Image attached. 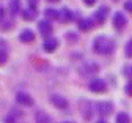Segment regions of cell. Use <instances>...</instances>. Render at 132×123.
<instances>
[{
    "label": "cell",
    "mask_w": 132,
    "mask_h": 123,
    "mask_svg": "<svg viewBox=\"0 0 132 123\" xmlns=\"http://www.w3.org/2000/svg\"><path fill=\"white\" fill-rule=\"evenodd\" d=\"M115 43L113 38L110 37H105V35H97V37L93 40V50L99 55H109L115 50Z\"/></svg>",
    "instance_id": "1"
},
{
    "label": "cell",
    "mask_w": 132,
    "mask_h": 123,
    "mask_svg": "<svg viewBox=\"0 0 132 123\" xmlns=\"http://www.w3.org/2000/svg\"><path fill=\"white\" fill-rule=\"evenodd\" d=\"M99 73V65L94 62H85L79 68V74L82 77H90V76H96Z\"/></svg>",
    "instance_id": "2"
},
{
    "label": "cell",
    "mask_w": 132,
    "mask_h": 123,
    "mask_svg": "<svg viewBox=\"0 0 132 123\" xmlns=\"http://www.w3.org/2000/svg\"><path fill=\"white\" fill-rule=\"evenodd\" d=\"M49 101H51V104H52V106H55L57 109H61V111L68 109V106H69L68 99H66L63 95H57V93H54V95H51V96H49Z\"/></svg>",
    "instance_id": "3"
},
{
    "label": "cell",
    "mask_w": 132,
    "mask_h": 123,
    "mask_svg": "<svg viewBox=\"0 0 132 123\" xmlns=\"http://www.w3.org/2000/svg\"><path fill=\"white\" fill-rule=\"evenodd\" d=\"M88 89L93 93H104L107 90V84L104 79H91L88 84Z\"/></svg>",
    "instance_id": "4"
},
{
    "label": "cell",
    "mask_w": 132,
    "mask_h": 123,
    "mask_svg": "<svg viewBox=\"0 0 132 123\" xmlns=\"http://www.w3.org/2000/svg\"><path fill=\"white\" fill-rule=\"evenodd\" d=\"M38 30H39V35L43 38H49L52 35V24L49 22L47 19H43V21H39L38 22Z\"/></svg>",
    "instance_id": "5"
},
{
    "label": "cell",
    "mask_w": 132,
    "mask_h": 123,
    "mask_svg": "<svg viewBox=\"0 0 132 123\" xmlns=\"http://www.w3.org/2000/svg\"><path fill=\"white\" fill-rule=\"evenodd\" d=\"M96 107H97V114L101 115V117H107V115H110L112 111H113V104L109 103V101H99V103L96 104Z\"/></svg>",
    "instance_id": "6"
},
{
    "label": "cell",
    "mask_w": 132,
    "mask_h": 123,
    "mask_svg": "<svg viewBox=\"0 0 132 123\" xmlns=\"http://www.w3.org/2000/svg\"><path fill=\"white\" fill-rule=\"evenodd\" d=\"M57 47H58V40H57L55 37H49V38H46L44 43H43V50L47 52V54H52V52H55Z\"/></svg>",
    "instance_id": "7"
},
{
    "label": "cell",
    "mask_w": 132,
    "mask_h": 123,
    "mask_svg": "<svg viewBox=\"0 0 132 123\" xmlns=\"http://www.w3.org/2000/svg\"><path fill=\"white\" fill-rule=\"evenodd\" d=\"M16 101H18L21 106H28V107L33 106V103H35L33 98L28 93H25V92H18V93H16Z\"/></svg>",
    "instance_id": "8"
},
{
    "label": "cell",
    "mask_w": 132,
    "mask_h": 123,
    "mask_svg": "<svg viewBox=\"0 0 132 123\" xmlns=\"http://www.w3.org/2000/svg\"><path fill=\"white\" fill-rule=\"evenodd\" d=\"M109 11H110V8L105 6V5L101 6L99 10H96V13H94V21L97 24H104L105 19H107V16H109Z\"/></svg>",
    "instance_id": "9"
},
{
    "label": "cell",
    "mask_w": 132,
    "mask_h": 123,
    "mask_svg": "<svg viewBox=\"0 0 132 123\" xmlns=\"http://www.w3.org/2000/svg\"><path fill=\"white\" fill-rule=\"evenodd\" d=\"M19 41L21 43H33L35 41V32L31 28H24L21 33H19Z\"/></svg>",
    "instance_id": "10"
},
{
    "label": "cell",
    "mask_w": 132,
    "mask_h": 123,
    "mask_svg": "<svg viewBox=\"0 0 132 123\" xmlns=\"http://www.w3.org/2000/svg\"><path fill=\"white\" fill-rule=\"evenodd\" d=\"M126 22H127V19H126V16L123 14V13H115L113 14V27L117 28V30H121L124 25H126Z\"/></svg>",
    "instance_id": "11"
},
{
    "label": "cell",
    "mask_w": 132,
    "mask_h": 123,
    "mask_svg": "<svg viewBox=\"0 0 132 123\" xmlns=\"http://www.w3.org/2000/svg\"><path fill=\"white\" fill-rule=\"evenodd\" d=\"M76 19V14L69 10V8H61L60 10V21H63V22H71V21H74Z\"/></svg>",
    "instance_id": "12"
},
{
    "label": "cell",
    "mask_w": 132,
    "mask_h": 123,
    "mask_svg": "<svg viewBox=\"0 0 132 123\" xmlns=\"http://www.w3.org/2000/svg\"><path fill=\"white\" fill-rule=\"evenodd\" d=\"M35 123H52V117L44 111H38L35 114Z\"/></svg>",
    "instance_id": "13"
},
{
    "label": "cell",
    "mask_w": 132,
    "mask_h": 123,
    "mask_svg": "<svg viewBox=\"0 0 132 123\" xmlns=\"http://www.w3.org/2000/svg\"><path fill=\"white\" fill-rule=\"evenodd\" d=\"M93 21L91 19H79L77 21V28L80 30V32H90L91 28H93Z\"/></svg>",
    "instance_id": "14"
},
{
    "label": "cell",
    "mask_w": 132,
    "mask_h": 123,
    "mask_svg": "<svg viewBox=\"0 0 132 123\" xmlns=\"http://www.w3.org/2000/svg\"><path fill=\"white\" fill-rule=\"evenodd\" d=\"M44 16H46L47 21H57V19H60V11L55 10V8H46Z\"/></svg>",
    "instance_id": "15"
},
{
    "label": "cell",
    "mask_w": 132,
    "mask_h": 123,
    "mask_svg": "<svg viewBox=\"0 0 132 123\" xmlns=\"http://www.w3.org/2000/svg\"><path fill=\"white\" fill-rule=\"evenodd\" d=\"M21 14H22V19H24V21H35L38 13H36V10L25 8V10H22V11H21Z\"/></svg>",
    "instance_id": "16"
},
{
    "label": "cell",
    "mask_w": 132,
    "mask_h": 123,
    "mask_svg": "<svg viewBox=\"0 0 132 123\" xmlns=\"http://www.w3.org/2000/svg\"><path fill=\"white\" fill-rule=\"evenodd\" d=\"M22 10H21V0H10V13L13 16L19 14Z\"/></svg>",
    "instance_id": "17"
},
{
    "label": "cell",
    "mask_w": 132,
    "mask_h": 123,
    "mask_svg": "<svg viewBox=\"0 0 132 123\" xmlns=\"http://www.w3.org/2000/svg\"><path fill=\"white\" fill-rule=\"evenodd\" d=\"M80 107H82V115H84V118L85 120H90L91 117H93V112H91V103H88L87 101V107H84V106H82V104H80Z\"/></svg>",
    "instance_id": "18"
},
{
    "label": "cell",
    "mask_w": 132,
    "mask_h": 123,
    "mask_svg": "<svg viewBox=\"0 0 132 123\" xmlns=\"http://www.w3.org/2000/svg\"><path fill=\"white\" fill-rule=\"evenodd\" d=\"M64 38H66V41H68V43L74 44V43H77V41H79V35H77V33H74V32H68V33L64 35Z\"/></svg>",
    "instance_id": "19"
},
{
    "label": "cell",
    "mask_w": 132,
    "mask_h": 123,
    "mask_svg": "<svg viewBox=\"0 0 132 123\" xmlns=\"http://www.w3.org/2000/svg\"><path fill=\"white\" fill-rule=\"evenodd\" d=\"M129 121H130V117L126 112H120L117 115V123H129Z\"/></svg>",
    "instance_id": "20"
},
{
    "label": "cell",
    "mask_w": 132,
    "mask_h": 123,
    "mask_svg": "<svg viewBox=\"0 0 132 123\" xmlns=\"http://www.w3.org/2000/svg\"><path fill=\"white\" fill-rule=\"evenodd\" d=\"M124 52H126V57L132 59V38L126 43V49H124Z\"/></svg>",
    "instance_id": "21"
},
{
    "label": "cell",
    "mask_w": 132,
    "mask_h": 123,
    "mask_svg": "<svg viewBox=\"0 0 132 123\" xmlns=\"http://www.w3.org/2000/svg\"><path fill=\"white\" fill-rule=\"evenodd\" d=\"M22 114H24V112H22L19 107H13V109H11V112H10V115H13L14 118H19V117H22Z\"/></svg>",
    "instance_id": "22"
},
{
    "label": "cell",
    "mask_w": 132,
    "mask_h": 123,
    "mask_svg": "<svg viewBox=\"0 0 132 123\" xmlns=\"http://www.w3.org/2000/svg\"><path fill=\"white\" fill-rule=\"evenodd\" d=\"M8 62V52L6 50H0V65H5Z\"/></svg>",
    "instance_id": "23"
},
{
    "label": "cell",
    "mask_w": 132,
    "mask_h": 123,
    "mask_svg": "<svg viewBox=\"0 0 132 123\" xmlns=\"http://www.w3.org/2000/svg\"><path fill=\"white\" fill-rule=\"evenodd\" d=\"M38 3H39V0H27V5L31 10H36L38 8Z\"/></svg>",
    "instance_id": "24"
},
{
    "label": "cell",
    "mask_w": 132,
    "mask_h": 123,
    "mask_svg": "<svg viewBox=\"0 0 132 123\" xmlns=\"http://www.w3.org/2000/svg\"><path fill=\"white\" fill-rule=\"evenodd\" d=\"M5 123H18V118H14L13 115L8 114V115L5 117Z\"/></svg>",
    "instance_id": "25"
},
{
    "label": "cell",
    "mask_w": 132,
    "mask_h": 123,
    "mask_svg": "<svg viewBox=\"0 0 132 123\" xmlns=\"http://www.w3.org/2000/svg\"><path fill=\"white\" fill-rule=\"evenodd\" d=\"M124 10H127L129 13H132V0H127V2H124Z\"/></svg>",
    "instance_id": "26"
},
{
    "label": "cell",
    "mask_w": 132,
    "mask_h": 123,
    "mask_svg": "<svg viewBox=\"0 0 132 123\" xmlns=\"http://www.w3.org/2000/svg\"><path fill=\"white\" fill-rule=\"evenodd\" d=\"M126 93H127V95H132V81H129V82L126 84Z\"/></svg>",
    "instance_id": "27"
},
{
    "label": "cell",
    "mask_w": 132,
    "mask_h": 123,
    "mask_svg": "<svg viewBox=\"0 0 132 123\" xmlns=\"http://www.w3.org/2000/svg\"><path fill=\"white\" fill-rule=\"evenodd\" d=\"M82 2H84V3H85L87 6H93V5H94V3L97 2V0H82Z\"/></svg>",
    "instance_id": "28"
},
{
    "label": "cell",
    "mask_w": 132,
    "mask_h": 123,
    "mask_svg": "<svg viewBox=\"0 0 132 123\" xmlns=\"http://www.w3.org/2000/svg\"><path fill=\"white\" fill-rule=\"evenodd\" d=\"M5 47H6V41L0 38V50H5Z\"/></svg>",
    "instance_id": "29"
},
{
    "label": "cell",
    "mask_w": 132,
    "mask_h": 123,
    "mask_svg": "<svg viewBox=\"0 0 132 123\" xmlns=\"http://www.w3.org/2000/svg\"><path fill=\"white\" fill-rule=\"evenodd\" d=\"M3 17H5V10H3V6H2V5H0V21H2Z\"/></svg>",
    "instance_id": "30"
},
{
    "label": "cell",
    "mask_w": 132,
    "mask_h": 123,
    "mask_svg": "<svg viewBox=\"0 0 132 123\" xmlns=\"http://www.w3.org/2000/svg\"><path fill=\"white\" fill-rule=\"evenodd\" d=\"M47 2H49V3H58L60 0H47Z\"/></svg>",
    "instance_id": "31"
},
{
    "label": "cell",
    "mask_w": 132,
    "mask_h": 123,
    "mask_svg": "<svg viewBox=\"0 0 132 123\" xmlns=\"http://www.w3.org/2000/svg\"><path fill=\"white\" fill-rule=\"evenodd\" d=\"M96 123H107V121H105V120H102V118H101V120H97V121H96Z\"/></svg>",
    "instance_id": "32"
},
{
    "label": "cell",
    "mask_w": 132,
    "mask_h": 123,
    "mask_svg": "<svg viewBox=\"0 0 132 123\" xmlns=\"http://www.w3.org/2000/svg\"><path fill=\"white\" fill-rule=\"evenodd\" d=\"M61 123H74V121H61Z\"/></svg>",
    "instance_id": "33"
},
{
    "label": "cell",
    "mask_w": 132,
    "mask_h": 123,
    "mask_svg": "<svg viewBox=\"0 0 132 123\" xmlns=\"http://www.w3.org/2000/svg\"><path fill=\"white\" fill-rule=\"evenodd\" d=\"M113 2H118V0H113Z\"/></svg>",
    "instance_id": "34"
}]
</instances>
